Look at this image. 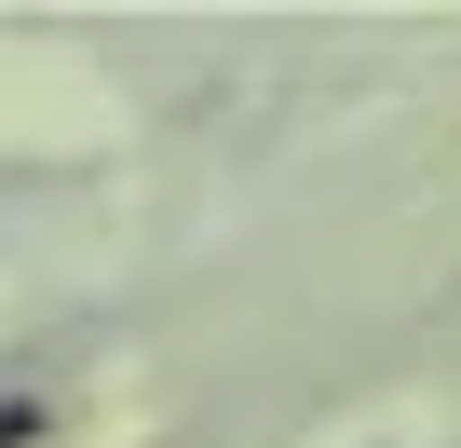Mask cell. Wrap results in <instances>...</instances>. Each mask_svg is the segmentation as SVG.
I'll use <instances>...</instances> for the list:
<instances>
[{
    "instance_id": "1",
    "label": "cell",
    "mask_w": 461,
    "mask_h": 448,
    "mask_svg": "<svg viewBox=\"0 0 461 448\" xmlns=\"http://www.w3.org/2000/svg\"><path fill=\"white\" fill-rule=\"evenodd\" d=\"M41 434V394H14V407H0V448H28Z\"/></svg>"
}]
</instances>
